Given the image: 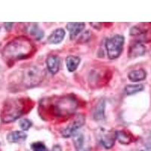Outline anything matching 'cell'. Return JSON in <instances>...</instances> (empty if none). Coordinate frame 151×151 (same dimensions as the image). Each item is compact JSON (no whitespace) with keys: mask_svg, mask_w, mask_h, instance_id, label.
Returning a JSON list of instances; mask_svg holds the SVG:
<instances>
[{"mask_svg":"<svg viewBox=\"0 0 151 151\" xmlns=\"http://www.w3.org/2000/svg\"><path fill=\"white\" fill-rule=\"evenodd\" d=\"M24 104L21 100H9L6 102L2 112V120L9 123L16 120L24 113Z\"/></svg>","mask_w":151,"mask_h":151,"instance_id":"cell-3","label":"cell"},{"mask_svg":"<svg viewBox=\"0 0 151 151\" xmlns=\"http://www.w3.org/2000/svg\"><path fill=\"white\" fill-rule=\"evenodd\" d=\"M29 33L33 37L36 38V40H40L44 36L43 31L39 28V26L36 24H33L29 29Z\"/></svg>","mask_w":151,"mask_h":151,"instance_id":"cell-19","label":"cell"},{"mask_svg":"<svg viewBox=\"0 0 151 151\" xmlns=\"http://www.w3.org/2000/svg\"><path fill=\"white\" fill-rule=\"evenodd\" d=\"M124 37L121 35H116L106 41V48L110 59H116L121 55L123 48Z\"/></svg>","mask_w":151,"mask_h":151,"instance_id":"cell-5","label":"cell"},{"mask_svg":"<svg viewBox=\"0 0 151 151\" xmlns=\"http://www.w3.org/2000/svg\"><path fill=\"white\" fill-rule=\"evenodd\" d=\"M73 141L76 151H91L90 143L86 139V136L83 133L76 132L73 136Z\"/></svg>","mask_w":151,"mask_h":151,"instance_id":"cell-7","label":"cell"},{"mask_svg":"<svg viewBox=\"0 0 151 151\" xmlns=\"http://www.w3.org/2000/svg\"><path fill=\"white\" fill-rule=\"evenodd\" d=\"M105 101L101 99L97 104L94 110V119L96 121H101L104 119Z\"/></svg>","mask_w":151,"mask_h":151,"instance_id":"cell-12","label":"cell"},{"mask_svg":"<svg viewBox=\"0 0 151 151\" xmlns=\"http://www.w3.org/2000/svg\"><path fill=\"white\" fill-rule=\"evenodd\" d=\"M77 106V101L70 95L44 101L41 104L43 113L54 117L69 116L75 113Z\"/></svg>","mask_w":151,"mask_h":151,"instance_id":"cell-1","label":"cell"},{"mask_svg":"<svg viewBox=\"0 0 151 151\" xmlns=\"http://www.w3.org/2000/svg\"><path fill=\"white\" fill-rule=\"evenodd\" d=\"M27 137V135L24 132L15 131V132H12L8 134L7 140L10 143H20L25 141Z\"/></svg>","mask_w":151,"mask_h":151,"instance_id":"cell-14","label":"cell"},{"mask_svg":"<svg viewBox=\"0 0 151 151\" xmlns=\"http://www.w3.org/2000/svg\"><path fill=\"white\" fill-rule=\"evenodd\" d=\"M52 151H62L61 148L59 145H55V146L53 147L52 148Z\"/></svg>","mask_w":151,"mask_h":151,"instance_id":"cell-26","label":"cell"},{"mask_svg":"<svg viewBox=\"0 0 151 151\" xmlns=\"http://www.w3.org/2000/svg\"><path fill=\"white\" fill-rule=\"evenodd\" d=\"M31 148L33 151H48V148L42 142H35L32 144Z\"/></svg>","mask_w":151,"mask_h":151,"instance_id":"cell-21","label":"cell"},{"mask_svg":"<svg viewBox=\"0 0 151 151\" xmlns=\"http://www.w3.org/2000/svg\"><path fill=\"white\" fill-rule=\"evenodd\" d=\"M5 29H7V30H10L12 29V26H13V23H5Z\"/></svg>","mask_w":151,"mask_h":151,"instance_id":"cell-25","label":"cell"},{"mask_svg":"<svg viewBox=\"0 0 151 151\" xmlns=\"http://www.w3.org/2000/svg\"><path fill=\"white\" fill-rule=\"evenodd\" d=\"M145 52H146V48L142 43L141 42H135L132 45H131L128 55L130 58H136L144 55Z\"/></svg>","mask_w":151,"mask_h":151,"instance_id":"cell-9","label":"cell"},{"mask_svg":"<svg viewBox=\"0 0 151 151\" xmlns=\"http://www.w3.org/2000/svg\"><path fill=\"white\" fill-rule=\"evenodd\" d=\"M32 126V122L27 119H23L20 121V127L24 131H27Z\"/></svg>","mask_w":151,"mask_h":151,"instance_id":"cell-22","label":"cell"},{"mask_svg":"<svg viewBox=\"0 0 151 151\" xmlns=\"http://www.w3.org/2000/svg\"><path fill=\"white\" fill-rule=\"evenodd\" d=\"M45 72L35 66H29L24 69L21 76V83L27 88H33L41 83L45 76Z\"/></svg>","mask_w":151,"mask_h":151,"instance_id":"cell-4","label":"cell"},{"mask_svg":"<svg viewBox=\"0 0 151 151\" xmlns=\"http://www.w3.org/2000/svg\"><path fill=\"white\" fill-rule=\"evenodd\" d=\"M80 63V58L76 56H68L66 58V64L70 72H74L79 67Z\"/></svg>","mask_w":151,"mask_h":151,"instance_id":"cell-16","label":"cell"},{"mask_svg":"<svg viewBox=\"0 0 151 151\" xmlns=\"http://www.w3.org/2000/svg\"><path fill=\"white\" fill-rule=\"evenodd\" d=\"M116 138L121 144H128L132 141V136L125 131H116Z\"/></svg>","mask_w":151,"mask_h":151,"instance_id":"cell-17","label":"cell"},{"mask_svg":"<svg viewBox=\"0 0 151 151\" xmlns=\"http://www.w3.org/2000/svg\"><path fill=\"white\" fill-rule=\"evenodd\" d=\"M86 119L85 116L83 114H79V115L76 116L73 119L71 122L68 124L67 127L61 131V134L64 137H69L71 136H73L76 133L78 129L83 127L85 123Z\"/></svg>","mask_w":151,"mask_h":151,"instance_id":"cell-6","label":"cell"},{"mask_svg":"<svg viewBox=\"0 0 151 151\" xmlns=\"http://www.w3.org/2000/svg\"><path fill=\"white\" fill-rule=\"evenodd\" d=\"M90 25H91V26H92L94 29H101V27L102 24L101 23H98H98H90Z\"/></svg>","mask_w":151,"mask_h":151,"instance_id":"cell-24","label":"cell"},{"mask_svg":"<svg viewBox=\"0 0 151 151\" xmlns=\"http://www.w3.org/2000/svg\"><path fill=\"white\" fill-rule=\"evenodd\" d=\"M46 65L48 70L52 74H56L58 72L60 67V59L55 55L49 56L46 60Z\"/></svg>","mask_w":151,"mask_h":151,"instance_id":"cell-11","label":"cell"},{"mask_svg":"<svg viewBox=\"0 0 151 151\" xmlns=\"http://www.w3.org/2000/svg\"><path fill=\"white\" fill-rule=\"evenodd\" d=\"M147 73L144 70L140 69L137 70H132L129 73L128 77L132 82H140L146 79Z\"/></svg>","mask_w":151,"mask_h":151,"instance_id":"cell-15","label":"cell"},{"mask_svg":"<svg viewBox=\"0 0 151 151\" xmlns=\"http://www.w3.org/2000/svg\"><path fill=\"white\" fill-rule=\"evenodd\" d=\"M85 27L84 23H68L67 29L70 32V40H74L79 33H80Z\"/></svg>","mask_w":151,"mask_h":151,"instance_id":"cell-10","label":"cell"},{"mask_svg":"<svg viewBox=\"0 0 151 151\" xmlns=\"http://www.w3.org/2000/svg\"><path fill=\"white\" fill-rule=\"evenodd\" d=\"M141 151H151V133L143 138Z\"/></svg>","mask_w":151,"mask_h":151,"instance_id":"cell-20","label":"cell"},{"mask_svg":"<svg viewBox=\"0 0 151 151\" xmlns=\"http://www.w3.org/2000/svg\"><path fill=\"white\" fill-rule=\"evenodd\" d=\"M65 32L63 29H57L53 31L48 38V42L50 44H58L64 40Z\"/></svg>","mask_w":151,"mask_h":151,"instance_id":"cell-13","label":"cell"},{"mask_svg":"<svg viewBox=\"0 0 151 151\" xmlns=\"http://www.w3.org/2000/svg\"><path fill=\"white\" fill-rule=\"evenodd\" d=\"M89 37H90V32L89 31H87V32H85L84 33H83L82 36H81V37L79 38V42H86L88 41V40H89Z\"/></svg>","mask_w":151,"mask_h":151,"instance_id":"cell-23","label":"cell"},{"mask_svg":"<svg viewBox=\"0 0 151 151\" xmlns=\"http://www.w3.org/2000/svg\"><path fill=\"white\" fill-rule=\"evenodd\" d=\"M34 45L29 39L18 37L7 44L3 49V57L8 61L27 58L34 52Z\"/></svg>","mask_w":151,"mask_h":151,"instance_id":"cell-2","label":"cell"},{"mask_svg":"<svg viewBox=\"0 0 151 151\" xmlns=\"http://www.w3.org/2000/svg\"><path fill=\"white\" fill-rule=\"evenodd\" d=\"M144 90V86L141 84L138 85H129L125 88V91L127 95H132L137 92Z\"/></svg>","mask_w":151,"mask_h":151,"instance_id":"cell-18","label":"cell"},{"mask_svg":"<svg viewBox=\"0 0 151 151\" xmlns=\"http://www.w3.org/2000/svg\"><path fill=\"white\" fill-rule=\"evenodd\" d=\"M116 132H103L99 135V141L106 149H110L113 147L116 141Z\"/></svg>","mask_w":151,"mask_h":151,"instance_id":"cell-8","label":"cell"}]
</instances>
